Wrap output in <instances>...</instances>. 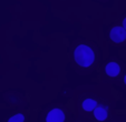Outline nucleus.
<instances>
[{
  "mask_svg": "<svg viewBox=\"0 0 126 122\" xmlns=\"http://www.w3.org/2000/svg\"><path fill=\"white\" fill-rule=\"evenodd\" d=\"M110 39H112L115 43H121L126 40V30L123 27L116 26L110 30Z\"/></svg>",
  "mask_w": 126,
  "mask_h": 122,
  "instance_id": "nucleus-2",
  "label": "nucleus"
},
{
  "mask_svg": "<svg viewBox=\"0 0 126 122\" xmlns=\"http://www.w3.org/2000/svg\"><path fill=\"white\" fill-rule=\"evenodd\" d=\"M74 58L78 66L88 68L95 61V52L89 46L79 45L74 51Z\"/></svg>",
  "mask_w": 126,
  "mask_h": 122,
  "instance_id": "nucleus-1",
  "label": "nucleus"
},
{
  "mask_svg": "<svg viewBox=\"0 0 126 122\" xmlns=\"http://www.w3.org/2000/svg\"><path fill=\"white\" fill-rule=\"evenodd\" d=\"M81 107L85 111H93L97 108V101L94 100V99H85L83 101V103H81Z\"/></svg>",
  "mask_w": 126,
  "mask_h": 122,
  "instance_id": "nucleus-6",
  "label": "nucleus"
},
{
  "mask_svg": "<svg viewBox=\"0 0 126 122\" xmlns=\"http://www.w3.org/2000/svg\"><path fill=\"white\" fill-rule=\"evenodd\" d=\"M94 115H95L96 120H98V121H105L108 117V112H107V109L105 107L98 106L94 110Z\"/></svg>",
  "mask_w": 126,
  "mask_h": 122,
  "instance_id": "nucleus-5",
  "label": "nucleus"
},
{
  "mask_svg": "<svg viewBox=\"0 0 126 122\" xmlns=\"http://www.w3.org/2000/svg\"><path fill=\"white\" fill-rule=\"evenodd\" d=\"M65 121V113L62 109L55 108L50 110L47 113L46 122H64Z\"/></svg>",
  "mask_w": 126,
  "mask_h": 122,
  "instance_id": "nucleus-3",
  "label": "nucleus"
},
{
  "mask_svg": "<svg viewBox=\"0 0 126 122\" xmlns=\"http://www.w3.org/2000/svg\"><path fill=\"white\" fill-rule=\"evenodd\" d=\"M24 121H25V117L22 113H17V114L12 115V117L8 120V122H24Z\"/></svg>",
  "mask_w": 126,
  "mask_h": 122,
  "instance_id": "nucleus-7",
  "label": "nucleus"
},
{
  "mask_svg": "<svg viewBox=\"0 0 126 122\" xmlns=\"http://www.w3.org/2000/svg\"><path fill=\"white\" fill-rule=\"evenodd\" d=\"M123 28H124V29H125V30H126V18H125V19H124V20H123Z\"/></svg>",
  "mask_w": 126,
  "mask_h": 122,
  "instance_id": "nucleus-8",
  "label": "nucleus"
},
{
  "mask_svg": "<svg viewBox=\"0 0 126 122\" xmlns=\"http://www.w3.org/2000/svg\"><path fill=\"white\" fill-rule=\"evenodd\" d=\"M105 72H106L107 75H110V77H117L121 72V68H119L118 63L116 62H108L105 67Z\"/></svg>",
  "mask_w": 126,
  "mask_h": 122,
  "instance_id": "nucleus-4",
  "label": "nucleus"
},
{
  "mask_svg": "<svg viewBox=\"0 0 126 122\" xmlns=\"http://www.w3.org/2000/svg\"><path fill=\"white\" fill-rule=\"evenodd\" d=\"M124 83H125V85H126V74L124 75Z\"/></svg>",
  "mask_w": 126,
  "mask_h": 122,
  "instance_id": "nucleus-9",
  "label": "nucleus"
}]
</instances>
